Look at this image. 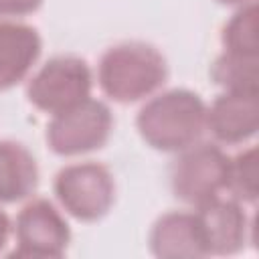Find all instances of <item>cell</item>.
<instances>
[{
	"mask_svg": "<svg viewBox=\"0 0 259 259\" xmlns=\"http://www.w3.org/2000/svg\"><path fill=\"white\" fill-rule=\"evenodd\" d=\"M136 127L150 148L158 152H182L204 134L206 105L190 89H168L142 105Z\"/></svg>",
	"mask_w": 259,
	"mask_h": 259,
	"instance_id": "cell-1",
	"label": "cell"
},
{
	"mask_svg": "<svg viewBox=\"0 0 259 259\" xmlns=\"http://www.w3.org/2000/svg\"><path fill=\"white\" fill-rule=\"evenodd\" d=\"M168 79L164 55L148 42L125 40L109 47L97 65L101 91L117 103H136L158 91Z\"/></svg>",
	"mask_w": 259,
	"mask_h": 259,
	"instance_id": "cell-2",
	"label": "cell"
},
{
	"mask_svg": "<svg viewBox=\"0 0 259 259\" xmlns=\"http://www.w3.org/2000/svg\"><path fill=\"white\" fill-rule=\"evenodd\" d=\"M231 158L217 144H192L170 168V186L178 200L200 206L227 190Z\"/></svg>",
	"mask_w": 259,
	"mask_h": 259,
	"instance_id": "cell-3",
	"label": "cell"
},
{
	"mask_svg": "<svg viewBox=\"0 0 259 259\" xmlns=\"http://www.w3.org/2000/svg\"><path fill=\"white\" fill-rule=\"evenodd\" d=\"M59 204L77 221L103 219L115 200V180L107 166L79 162L61 168L53 184Z\"/></svg>",
	"mask_w": 259,
	"mask_h": 259,
	"instance_id": "cell-4",
	"label": "cell"
},
{
	"mask_svg": "<svg viewBox=\"0 0 259 259\" xmlns=\"http://www.w3.org/2000/svg\"><path fill=\"white\" fill-rule=\"evenodd\" d=\"M113 130L111 109L93 97L55 113L47 125V144L57 156H81L103 148Z\"/></svg>",
	"mask_w": 259,
	"mask_h": 259,
	"instance_id": "cell-5",
	"label": "cell"
},
{
	"mask_svg": "<svg viewBox=\"0 0 259 259\" xmlns=\"http://www.w3.org/2000/svg\"><path fill=\"white\" fill-rule=\"evenodd\" d=\"M93 75L85 59L59 55L49 59L28 81V101L45 113H61L91 97Z\"/></svg>",
	"mask_w": 259,
	"mask_h": 259,
	"instance_id": "cell-6",
	"label": "cell"
},
{
	"mask_svg": "<svg viewBox=\"0 0 259 259\" xmlns=\"http://www.w3.org/2000/svg\"><path fill=\"white\" fill-rule=\"evenodd\" d=\"M14 257L57 259L65 255L71 243V229L65 217L47 198H34L20 208L14 223Z\"/></svg>",
	"mask_w": 259,
	"mask_h": 259,
	"instance_id": "cell-7",
	"label": "cell"
},
{
	"mask_svg": "<svg viewBox=\"0 0 259 259\" xmlns=\"http://www.w3.org/2000/svg\"><path fill=\"white\" fill-rule=\"evenodd\" d=\"M259 127L257 91H225L206 107V130L227 146L249 142Z\"/></svg>",
	"mask_w": 259,
	"mask_h": 259,
	"instance_id": "cell-8",
	"label": "cell"
},
{
	"mask_svg": "<svg viewBox=\"0 0 259 259\" xmlns=\"http://www.w3.org/2000/svg\"><path fill=\"white\" fill-rule=\"evenodd\" d=\"M194 212L198 217L208 255H235L245 247L249 221L239 200L217 196L196 206Z\"/></svg>",
	"mask_w": 259,
	"mask_h": 259,
	"instance_id": "cell-9",
	"label": "cell"
},
{
	"mask_svg": "<svg viewBox=\"0 0 259 259\" xmlns=\"http://www.w3.org/2000/svg\"><path fill=\"white\" fill-rule=\"evenodd\" d=\"M150 251L160 259L208 257L196 212L172 210L162 214L150 231Z\"/></svg>",
	"mask_w": 259,
	"mask_h": 259,
	"instance_id": "cell-10",
	"label": "cell"
},
{
	"mask_svg": "<svg viewBox=\"0 0 259 259\" xmlns=\"http://www.w3.org/2000/svg\"><path fill=\"white\" fill-rule=\"evenodd\" d=\"M42 51L40 34L34 26L2 20L0 22V91L24 81Z\"/></svg>",
	"mask_w": 259,
	"mask_h": 259,
	"instance_id": "cell-11",
	"label": "cell"
},
{
	"mask_svg": "<svg viewBox=\"0 0 259 259\" xmlns=\"http://www.w3.org/2000/svg\"><path fill=\"white\" fill-rule=\"evenodd\" d=\"M38 186V166L28 148L14 140H0V202H20Z\"/></svg>",
	"mask_w": 259,
	"mask_h": 259,
	"instance_id": "cell-12",
	"label": "cell"
},
{
	"mask_svg": "<svg viewBox=\"0 0 259 259\" xmlns=\"http://www.w3.org/2000/svg\"><path fill=\"white\" fill-rule=\"evenodd\" d=\"M259 57L223 53L210 67V79L225 91H257Z\"/></svg>",
	"mask_w": 259,
	"mask_h": 259,
	"instance_id": "cell-13",
	"label": "cell"
},
{
	"mask_svg": "<svg viewBox=\"0 0 259 259\" xmlns=\"http://www.w3.org/2000/svg\"><path fill=\"white\" fill-rule=\"evenodd\" d=\"M221 40H223V47L227 53L259 57L257 2H249L245 6H239V10L223 26Z\"/></svg>",
	"mask_w": 259,
	"mask_h": 259,
	"instance_id": "cell-14",
	"label": "cell"
},
{
	"mask_svg": "<svg viewBox=\"0 0 259 259\" xmlns=\"http://www.w3.org/2000/svg\"><path fill=\"white\" fill-rule=\"evenodd\" d=\"M227 190L235 200L255 202L257 200V148L251 146L231 158Z\"/></svg>",
	"mask_w": 259,
	"mask_h": 259,
	"instance_id": "cell-15",
	"label": "cell"
},
{
	"mask_svg": "<svg viewBox=\"0 0 259 259\" xmlns=\"http://www.w3.org/2000/svg\"><path fill=\"white\" fill-rule=\"evenodd\" d=\"M42 0H0V16H26L38 10Z\"/></svg>",
	"mask_w": 259,
	"mask_h": 259,
	"instance_id": "cell-16",
	"label": "cell"
},
{
	"mask_svg": "<svg viewBox=\"0 0 259 259\" xmlns=\"http://www.w3.org/2000/svg\"><path fill=\"white\" fill-rule=\"evenodd\" d=\"M8 235H10V221H8L6 212L0 208V251L4 249V245L8 241Z\"/></svg>",
	"mask_w": 259,
	"mask_h": 259,
	"instance_id": "cell-17",
	"label": "cell"
},
{
	"mask_svg": "<svg viewBox=\"0 0 259 259\" xmlns=\"http://www.w3.org/2000/svg\"><path fill=\"white\" fill-rule=\"evenodd\" d=\"M219 4H225V6H245L249 2H255V0H217Z\"/></svg>",
	"mask_w": 259,
	"mask_h": 259,
	"instance_id": "cell-18",
	"label": "cell"
}]
</instances>
